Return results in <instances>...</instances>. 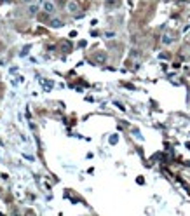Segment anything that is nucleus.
<instances>
[{
    "label": "nucleus",
    "mask_w": 190,
    "mask_h": 216,
    "mask_svg": "<svg viewBox=\"0 0 190 216\" xmlns=\"http://www.w3.org/2000/svg\"><path fill=\"white\" fill-rule=\"evenodd\" d=\"M105 37H107V38H112V37H115V33H112V32H107V33H105Z\"/></svg>",
    "instance_id": "nucleus-8"
},
{
    "label": "nucleus",
    "mask_w": 190,
    "mask_h": 216,
    "mask_svg": "<svg viewBox=\"0 0 190 216\" xmlns=\"http://www.w3.org/2000/svg\"><path fill=\"white\" fill-rule=\"evenodd\" d=\"M28 11H30V14H37L38 7H37V6H30V9H28Z\"/></svg>",
    "instance_id": "nucleus-5"
},
{
    "label": "nucleus",
    "mask_w": 190,
    "mask_h": 216,
    "mask_svg": "<svg viewBox=\"0 0 190 216\" xmlns=\"http://www.w3.org/2000/svg\"><path fill=\"white\" fill-rule=\"evenodd\" d=\"M112 4L119 6V0H107V6H112Z\"/></svg>",
    "instance_id": "nucleus-7"
},
{
    "label": "nucleus",
    "mask_w": 190,
    "mask_h": 216,
    "mask_svg": "<svg viewBox=\"0 0 190 216\" xmlns=\"http://www.w3.org/2000/svg\"><path fill=\"white\" fill-rule=\"evenodd\" d=\"M161 42H162L164 45H169V44L173 42V37H171L169 33H166V35H162V38H161Z\"/></svg>",
    "instance_id": "nucleus-2"
},
{
    "label": "nucleus",
    "mask_w": 190,
    "mask_h": 216,
    "mask_svg": "<svg viewBox=\"0 0 190 216\" xmlns=\"http://www.w3.org/2000/svg\"><path fill=\"white\" fill-rule=\"evenodd\" d=\"M25 2H33V0H25Z\"/></svg>",
    "instance_id": "nucleus-11"
},
{
    "label": "nucleus",
    "mask_w": 190,
    "mask_h": 216,
    "mask_svg": "<svg viewBox=\"0 0 190 216\" xmlns=\"http://www.w3.org/2000/svg\"><path fill=\"white\" fill-rule=\"evenodd\" d=\"M68 11H70V12H75L77 11V4H73V2H72L70 6H68Z\"/></svg>",
    "instance_id": "nucleus-6"
},
{
    "label": "nucleus",
    "mask_w": 190,
    "mask_h": 216,
    "mask_svg": "<svg viewBox=\"0 0 190 216\" xmlns=\"http://www.w3.org/2000/svg\"><path fill=\"white\" fill-rule=\"evenodd\" d=\"M42 86H45V89L49 91L51 87H52V82H49V80H42Z\"/></svg>",
    "instance_id": "nucleus-4"
},
{
    "label": "nucleus",
    "mask_w": 190,
    "mask_h": 216,
    "mask_svg": "<svg viewBox=\"0 0 190 216\" xmlns=\"http://www.w3.org/2000/svg\"><path fill=\"white\" fill-rule=\"evenodd\" d=\"M4 63H6V61H4V60H0V66H2V65H4Z\"/></svg>",
    "instance_id": "nucleus-9"
},
{
    "label": "nucleus",
    "mask_w": 190,
    "mask_h": 216,
    "mask_svg": "<svg viewBox=\"0 0 190 216\" xmlns=\"http://www.w3.org/2000/svg\"><path fill=\"white\" fill-rule=\"evenodd\" d=\"M51 26L60 28V26H63V21H61V19H52V21H51Z\"/></svg>",
    "instance_id": "nucleus-3"
},
{
    "label": "nucleus",
    "mask_w": 190,
    "mask_h": 216,
    "mask_svg": "<svg viewBox=\"0 0 190 216\" xmlns=\"http://www.w3.org/2000/svg\"><path fill=\"white\" fill-rule=\"evenodd\" d=\"M44 11L47 12V14H52V12L56 11V6H54V2L52 0H44Z\"/></svg>",
    "instance_id": "nucleus-1"
},
{
    "label": "nucleus",
    "mask_w": 190,
    "mask_h": 216,
    "mask_svg": "<svg viewBox=\"0 0 190 216\" xmlns=\"http://www.w3.org/2000/svg\"><path fill=\"white\" fill-rule=\"evenodd\" d=\"M178 2H187V0H178Z\"/></svg>",
    "instance_id": "nucleus-10"
}]
</instances>
